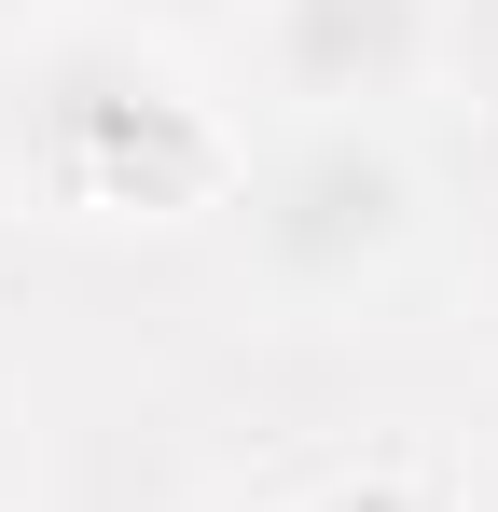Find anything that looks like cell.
<instances>
[{"label": "cell", "mask_w": 498, "mask_h": 512, "mask_svg": "<svg viewBox=\"0 0 498 512\" xmlns=\"http://www.w3.org/2000/svg\"><path fill=\"white\" fill-rule=\"evenodd\" d=\"M236 222L291 305H360L429 236V180L388 125H291L263 167H236Z\"/></svg>", "instance_id": "7a4b0ae2"}, {"label": "cell", "mask_w": 498, "mask_h": 512, "mask_svg": "<svg viewBox=\"0 0 498 512\" xmlns=\"http://www.w3.org/2000/svg\"><path fill=\"white\" fill-rule=\"evenodd\" d=\"M83 14H97V28H139V42H166V56L208 42V28H249V0H83Z\"/></svg>", "instance_id": "277c9868"}, {"label": "cell", "mask_w": 498, "mask_h": 512, "mask_svg": "<svg viewBox=\"0 0 498 512\" xmlns=\"http://www.w3.org/2000/svg\"><path fill=\"white\" fill-rule=\"evenodd\" d=\"M249 42L291 125H388L443 70V0H249Z\"/></svg>", "instance_id": "3957f363"}, {"label": "cell", "mask_w": 498, "mask_h": 512, "mask_svg": "<svg viewBox=\"0 0 498 512\" xmlns=\"http://www.w3.org/2000/svg\"><path fill=\"white\" fill-rule=\"evenodd\" d=\"M485 305H498V277H485Z\"/></svg>", "instance_id": "8992f818"}, {"label": "cell", "mask_w": 498, "mask_h": 512, "mask_svg": "<svg viewBox=\"0 0 498 512\" xmlns=\"http://www.w3.org/2000/svg\"><path fill=\"white\" fill-rule=\"evenodd\" d=\"M485 512H498V471H485Z\"/></svg>", "instance_id": "5b68a950"}, {"label": "cell", "mask_w": 498, "mask_h": 512, "mask_svg": "<svg viewBox=\"0 0 498 512\" xmlns=\"http://www.w3.org/2000/svg\"><path fill=\"white\" fill-rule=\"evenodd\" d=\"M0 167L56 222H194V208H236L249 153L166 42L70 14L0 70Z\"/></svg>", "instance_id": "6da1fadb"}]
</instances>
